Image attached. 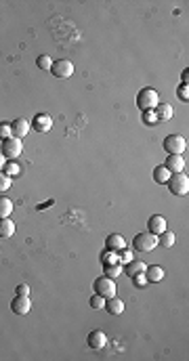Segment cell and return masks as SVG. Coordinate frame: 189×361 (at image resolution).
<instances>
[{
    "label": "cell",
    "mask_w": 189,
    "mask_h": 361,
    "mask_svg": "<svg viewBox=\"0 0 189 361\" xmlns=\"http://www.w3.org/2000/svg\"><path fill=\"white\" fill-rule=\"evenodd\" d=\"M160 103V95L155 89L147 86V89H141L137 95V105L141 112H147V109H155V105Z\"/></svg>",
    "instance_id": "6da1fadb"
},
{
    "label": "cell",
    "mask_w": 189,
    "mask_h": 361,
    "mask_svg": "<svg viewBox=\"0 0 189 361\" xmlns=\"http://www.w3.org/2000/svg\"><path fill=\"white\" fill-rule=\"evenodd\" d=\"M168 189H170V193L172 195H187L189 193V179H187V174L185 172H174V174H170L168 177Z\"/></svg>",
    "instance_id": "7a4b0ae2"
},
{
    "label": "cell",
    "mask_w": 189,
    "mask_h": 361,
    "mask_svg": "<svg viewBox=\"0 0 189 361\" xmlns=\"http://www.w3.org/2000/svg\"><path fill=\"white\" fill-rule=\"evenodd\" d=\"M158 246V237L151 235L149 231H143V233H137L135 239H132V248L139 250V252H151V250Z\"/></svg>",
    "instance_id": "3957f363"
},
{
    "label": "cell",
    "mask_w": 189,
    "mask_h": 361,
    "mask_svg": "<svg viewBox=\"0 0 189 361\" xmlns=\"http://www.w3.org/2000/svg\"><path fill=\"white\" fill-rule=\"evenodd\" d=\"M164 149L166 154H172V156H183L185 149H187V141L181 135H168L164 139Z\"/></svg>",
    "instance_id": "277c9868"
},
{
    "label": "cell",
    "mask_w": 189,
    "mask_h": 361,
    "mask_svg": "<svg viewBox=\"0 0 189 361\" xmlns=\"http://www.w3.org/2000/svg\"><path fill=\"white\" fill-rule=\"evenodd\" d=\"M95 294H99V296H103V298H112L116 296V281L114 279H109V277H97L95 279Z\"/></svg>",
    "instance_id": "5b68a950"
},
{
    "label": "cell",
    "mask_w": 189,
    "mask_h": 361,
    "mask_svg": "<svg viewBox=\"0 0 189 361\" xmlns=\"http://www.w3.org/2000/svg\"><path fill=\"white\" fill-rule=\"evenodd\" d=\"M51 74L55 76V78H59V80H68L70 76L74 74V63L68 61V59L53 61V65H51Z\"/></svg>",
    "instance_id": "8992f818"
},
{
    "label": "cell",
    "mask_w": 189,
    "mask_h": 361,
    "mask_svg": "<svg viewBox=\"0 0 189 361\" xmlns=\"http://www.w3.org/2000/svg\"><path fill=\"white\" fill-rule=\"evenodd\" d=\"M21 151H24L21 139L11 137V139L3 141V156H5V160H17L21 156Z\"/></svg>",
    "instance_id": "52a82bcc"
},
{
    "label": "cell",
    "mask_w": 189,
    "mask_h": 361,
    "mask_svg": "<svg viewBox=\"0 0 189 361\" xmlns=\"http://www.w3.org/2000/svg\"><path fill=\"white\" fill-rule=\"evenodd\" d=\"M11 311L17 313V315H28L32 311L30 296H17V294H15V298L11 300Z\"/></svg>",
    "instance_id": "ba28073f"
},
{
    "label": "cell",
    "mask_w": 189,
    "mask_h": 361,
    "mask_svg": "<svg viewBox=\"0 0 189 361\" xmlns=\"http://www.w3.org/2000/svg\"><path fill=\"white\" fill-rule=\"evenodd\" d=\"M86 342H88V346H91L93 351H101V348H105V344H107V336H105L103 330H93L91 334H88Z\"/></svg>",
    "instance_id": "9c48e42d"
},
{
    "label": "cell",
    "mask_w": 189,
    "mask_h": 361,
    "mask_svg": "<svg viewBox=\"0 0 189 361\" xmlns=\"http://www.w3.org/2000/svg\"><path fill=\"white\" fill-rule=\"evenodd\" d=\"M32 128L36 130V133H49V130L53 128V118L49 114H38L34 116V120H32Z\"/></svg>",
    "instance_id": "30bf717a"
},
{
    "label": "cell",
    "mask_w": 189,
    "mask_h": 361,
    "mask_svg": "<svg viewBox=\"0 0 189 361\" xmlns=\"http://www.w3.org/2000/svg\"><path fill=\"white\" fill-rule=\"evenodd\" d=\"M147 229H149V233L158 237L160 233H164L166 229H168V225H166V218L162 214H151V218L147 221Z\"/></svg>",
    "instance_id": "8fae6325"
},
{
    "label": "cell",
    "mask_w": 189,
    "mask_h": 361,
    "mask_svg": "<svg viewBox=\"0 0 189 361\" xmlns=\"http://www.w3.org/2000/svg\"><path fill=\"white\" fill-rule=\"evenodd\" d=\"M164 168L168 170L170 174H174V172H185V158H183V156H172V154H168V158H166V162H164Z\"/></svg>",
    "instance_id": "7c38bea8"
},
{
    "label": "cell",
    "mask_w": 189,
    "mask_h": 361,
    "mask_svg": "<svg viewBox=\"0 0 189 361\" xmlns=\"http://www.w3.org/2000/svg\"><path fill=\"white\" fill-rule=\"evenodd\" d=\"M11 128H13V137L15 139H24L32 130V124L28 122L26 118H17L15 122H11Z\"/></svg>",
    "instance_id": "4fadbf2b"
},
{
    "label": "cell",
    "mask_w": 189,
    "mask_h": 361,
    "mask_svg": "<svg viewBox=\"0 0 189 361\" xmlns=\"http://www.w3.org/2000/svg\"><path fill=\"white\" fill-rule=\"evenodd\" d=\"M126 248V239L118 235V233H112V235H107L105 239V250H112V252H120V250H124Z\"/></svg>",
    "instance_id": "5bb4252c"
},
{
    "label": "cell",
    "mask_w": 189,
    "mask_h": 361,
    "mask_svg": "<svg viewBox=\"0 0 189 361\" xmlns=\"http://www.w3.org/2000/svg\"><path fill=\"white\" fill-rule=\"evenodd\" d=\"M105 309H107L109 315H122V313H124V302H122L118 296L105 298Z\"/></svg>",
    "instance_id": "9a60e30c"
},
{
    "label": "cell",
    "mask_w": 189,
    "mask_h": 361,
    "mask_svg": "<svg viewBox=\"0 0 189 361\" xmlns=\"http://www.w3.org/2000/svg\"><path fill=\"white\" fill-rule=\"evenodd\" d=\"M145 267L147 265L145 262H141V260H130V262H126L122 271H124L128 277H132V275H137V273H145Z\"/></svg>",
    "instance_id": "2e32d148"
},
{
    "label": "cell",
    "mask_w": 189,
    "mask_h": 361,
    "mask_svg": "<svg viewBox=\"0 0 189 361\" xmlns=\"http://www.w3.org/2000/svg\"><path fill=\"white\" fill-rule=\"evenodd\" d=\"M145 277H147V281H151V283H158V281H162V277H164V271H162V267H158V265H147V267H145Z\"/></svg>",
    "instance_id": "e0dca14e"
},
{
    "label": "cell",
    "mask_w": 189,
    "mask_h": 361,
    "mask_svg": "<svg viewBox=\"0 0 189 361\" xmlns=\"http://www.w3.org/2000/svg\"><path fill=\"white\" fill-rule=\"evenodd\" d=\"M153 112H155V116H158L160 122H164V120H170V118H172V114H174V112H172V105L162 103V101H160L158 105H155Z\"/></svg>",
    "instance_id": "ac0fdd59"
},
{
    "label": "cell",
    "mask_w": 189,
    "mask_h": 361,
    "mask_svg": "<svg viewBox=\"0 0 189 361\" xmlns=\"http://www.w3.org/2000/svg\"><path fill=\"white\" fill-rule=\"evenodd\" d=\"M13 233H15V223L11 221L9 216H7V218H0V237L7 239V237H11Z\"/></svg>",
    "instance_id": "d6986e66"
},
{
    "label": "cell",
    "mask_w": 189,
    "mask_h": 361,
    "mask_svg": "<svg viewBox=\"0 0 189 361\" xmlns=\"http://www.w3.org/2000/svg\"><path fill=\"white\" fill-rule=\"evenodd\" d=\"M174 242H176V237H174V233H172V231H168V229H166L164 233H160V235H158V244H160L162 248H172V246H174Z\"/></svg>",
    "instance_id": "ffe728a7"
},
{
    "label": "cell",
    "mask_w": 189,
    "mask_h": 361,
    "mask_svg": "<svg viewBox=\"0 0 189 361\" xmlns=\"http://www.w3.org/2000/svg\"><path fill=\"white\" fill-rule=\"evenodd\" d=\"M168 177H170V172L166 170L164 166H155V168H153V181H155V183L166 185V183H168Z\"/></svg>",
    "instance_id": "44dd1931"
},
{
    "label": "cell",
    "mask_w": 189,
    "mask_h": 361,
    "mask_svg": "<svg viewBox=\"0 0 189 361\" xmlns=\"http://www.w3.org/2000/svg\"><path fill=\"white\" fill-rule=\"evenodd\" d=\"M9 214H13V202L0 195V218H7Z\"/></svg>",
    "instance_id": "7402d4cb"
},
{
    "label": "cell",
    "mask_w": 189,
    "mask_h": 361,
    "mask_svg": "<svg viewBox=\"0 0 189 361\" xmlns=\"http://www.w3.org/2000/svg\"><path fill=\"white\" fill-rule=\"evenodd\" d=\"M19 170H21V168H19L17 160H7V162H5V168H3V172H5V174H9L11 179H13V177H17V174H19Z\"/></svg>",
    "instance_id": "603a6c76"
},
{
    "label": "cell",
    "mask_w": 189,
    "mask_h": 361,
    "mask_svg": "<svg viewBox=\"0 0 189 361\" xmlns=\"http://www.w3.org/2000/svg\"><path fill=\"white\" fill-rule=\"evenodd\" d=\"M103 269H105V277H109V279H118L120 273H122L120 262H114V265H103Z\"/></svg>",
    "instance_id": "cb8c5ba5"
},
{
    "label": "cell",
    "mask_w": 189,
    "mask_h": 361,
    "mask_svg": "<svg viewBox=\"0 0 189 361\" xmlns=\"http://www.w3.org/2000/svg\"><path fill=\"white\" fill-rule=\"evenodd\" d=\"M101 262H103V265H114V262H120L118 252H112V250H105V252L101 254Z\"/></svg>",
    "instance_id": "d4e9b609"
},
{
    "label": "cell",
    "mask_w": 189,
    "mask_h": 361,
    "mask_svg": "<svg viewBox=\"0 0 189 361\" xmlns=\"http://www.w3.org/2000/svg\"><path fill=\"white\" fill-rule=\"evenodd\" d=\"M160 120L158 116H155L153 109H147V112H143V124H147V126H153V124H158Z\"/></svg>",
    "instance_id": "484cf974"
},
{
    "label": "cell",
    "mask_w": 189,
    "mask_h": 361,
    "mask_svg": "<svg viewBox=\"0 0 189 361\" xmlns=\"http://www.w3.org/2000/svg\"><path fill=\"white\" fill-rule=\"evenodd\" d=\"M13 137V128H11V122H0V141H7Z\"/></svg>",
    "instance_id": "4316f807"
},
{
    "label": "cell",
    "mask_w": 189,
    "mask_h": 361,
    "mask_svg": "<svg viewBox=\"0 0 189 361\" xmlns=\"http://www.w3.org/2000/svg\"><path fill=\"white\" fill-rule=\"evenodd\" d=\"M36 65L40 70H44V72H51V65H53V61H51V57L49 55H40V57L36 59Z\"/></svg>",
    "instance_id": "83f0119b"
},
{
    "label": "cell",
    "mask_w": 189,
    "mask_h": 361,
    "mask_svg": "<svg viewBox=\"0 0 189 361\" xmlns=\"http://www.w3.org/2000/svg\"><path fill=\"white\" fill-rule=\"evenodd\" d=\"M176 97H179L181 101H185V103L189 101V84H187V82H181V84H179V89H176Z\"/></svg>",
    "instance_id": "f1b7e54d"
},
{
    "label": "cell",
    "mask_w": 189,
    "mask_h": 361,
    "mask_svg": "<svg viewBox=\"0 0 189 361\" xmlns=\"http://www.w3.org/2000/svg\"><path fill=\"white\" fill-rule=\"evenodd\" d=\"M11 183H13V181H11L9 174H5L3 170H0V193L9 191V189H11Z\"/></svg>",
    "instance_id": "f546056e"
},
{
    "label": "cell",
    "mask_w": 189,
    "mask_h": 361,
    "mask_svg": "<svg viewBox=\"0 0 189 361\" xmlns=\"http://www.w3.org/2000/svg\"><path fill=\"white\" fill-rule=\"evenodd\" d=\"M132 281H135V286H137V288H145V286H147L145 273H137V275H132Z\"/></svg>",
    "instance_id": "4dcf8cb0"
},
{
    "label": "cell",
    "mask_w": 189,
    "mask_h": 361,
    "mask_svg": "<svg viewBox=\"0 0 189 361\" xmlns=\"http://www.w3.org/2000/svg\"><path fill=\"white\" fill-rule=\"evenodd\" d=\"M91 307H93V309H103V307H105V298L99 296V294H95V296L91 298Z\"/></svg>",
    "instance_id": "1f68e13d"
},
{
    "label": "cell",
    "mask_w": 189,
    "mask_h": 361,
    "mask_svg": "<svg viewBox=\"0 0 189 361\" xmlns=\"http://www.w3.org/2000/svg\"><path fill=\"white\" fill-rule=\"evenodd\" d=\"M15 294L17 296H30V286L28 283H19V286L15 288Z\"/></svg>",
    "instance_id": "d6a6232c"
},
{
    "label": "cell",
    "mask_w": 189,
    "mask_h": 361,
    "mask_svg": "<svg viewBox=\"0 0 189 361\" xmlns=\"http://www.w3.org/2000/svg\"><path fill=\"white\" fill-rule=\"evenodd\" d=\"M187 78H189V70L185 68V70H183V74H181V82H187Z\"/></svg>",
    "instance_id": "836d02e7"
},
{
    "label": "cell",
    "mask_w": 189,
    "mask_h": 361,
    "mask_svg": "<svg viewBox=\"0 0 189 361\" xmlns=\"http://www.w3.org/2000/svg\"><path fill=\"white\" fill-rule=\"evenodd\" d=\"M5 162H7V160H5V156H3V154H0V170H3V168H5Z\"/></svg>",
    "instance_id": "e575fe53"
}]
</instances>
